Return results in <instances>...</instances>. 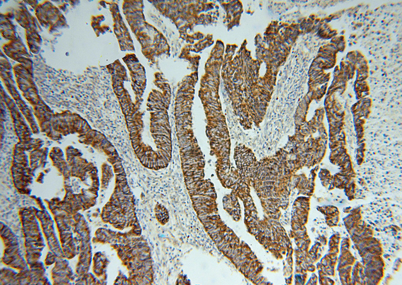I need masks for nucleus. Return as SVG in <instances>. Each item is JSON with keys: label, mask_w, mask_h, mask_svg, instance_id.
Returning a JSON list of instances; mask_svg holds the SVG:
<instances>
[{"label": "nucleus", "mask_w": 402, "mask_h": 285, "mask_svg": "<svg viewBox=\"0 0 402 285\" xmlns=\"http://www.w3.org/2000/svg\"><path fill=\"white\" fill-rule=\"evenodd\" d=\"M48 204L57 223L65 258L71 259L79 253L80 241V239L73 237L75 220L73 215L61 209L54 202L49 201Z\"/></svg>", "instance_id": "f03ea898"}, {"label": "nucleus", "mask_w": 402, "mask_h": 285, "mask_svg": "<svg viewBox=\"0 0 402 285\" xmlns=\"http://www.w3.org/2000/svg\"><path fill=\"white\" fill-rule=\"evenodd\" d=\"M1 236L5 246L2 257L3 262L19 271L28 268L29 265L21 253L16 235L2 222H1Z\"/></svg>", "instance_id": "20e7f679"}, {"label": "nucleus", "mask_w": 402, "mask_h": 285, "mask_svg": "<svg viewBox=\"0 0 402 285\" xmlns=\"http://www.w3.org/2000/svg\"><path fill=\"white\" fill-rule=\"evenodd\" d=\"M29 267L18 273L16 272L10 284H50L41 261H38Z\"/></svg>", "instance_id": "39448f33"}, {"label": "nucleus", "mask_w": 402, "mask_h": 285, "mask_svg": "<svg viewBox=\"0 0 402 285\" xmlns=\"http://www.w3.org/2000/svg\"><path fill=\"white\" fill-rule=\"evenodd\" d=\"M75 220V228L80 241L79 243V256L76 267V273L82 276L87 273L91 261V246L88 225L83 215L79 213L73 215Z\"/></svg>", "instance_id": "7ed1b4c3"}, {"label": "nucleus", "mask_w": 402, "mask_h": 285, "mask_svg": "<svg viewBox=\"0 0 402 285\" xmlns=\"http://www.w3.org/2000/svg\"><path fill=\"white\" fill-rule=\"evenodd\" d=\"M51 273L54 284H71L75 278L68 261L64 257H57Z\"/></svg>", "instance_id": "0eeeda50"}, {"label": "nucleus", "mask_w": 402, "mask_h": 285, "mask_svg": "<svg viewBox=\"0 0 402 285\" xmlns=\"http://www.w3.org/2000/svg\"><path fill=\"white\" fill-rule=\"evenodd\" d=\"M36 210L34 207H29L20 211L25 238L26 259L29 266L39 261L45 247Z\"/></svg>", "instance_id": "f257e3e1"}, {"label": "nucleus", "mask_w": 402, "mask_h": 285, "mask_svg": "<svg viewBox=\"0 0 402 285\" xmlns=\"http://www.w3.org/2000/svg\"><path fill=\"white\" fill-rule=\"evenodd\" d=\"M57 258V256L51 251L48 253L45 262L47 265H50L55 262Z\"/></svg>", "instance_id": "6e6552de"}, {"label": "nucleus", "mask_w": 402, "mask_h": 285, "mask_svg": "<svg viewBox=\"0 0 402 285\" xmlns=\"http://www.w3.org/2000/svg\"><path fill=\"white\" fill-rule=\"evenodd\" d=\"M36 215L41 222V227L50 251L53 252L57 257L65 258L61 245L55 232L53 221L50 214L44 207L41 210L36 208Z\"/></svg>", "instance_id": "423d86ee"}]
</instances>
